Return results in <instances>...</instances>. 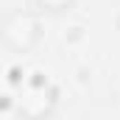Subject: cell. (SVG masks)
Here are the masks:
<instances>
[{"label": "cell", "mask_w": 120, "mask_h": 120, "mask_svg": "<svg viewBox=\"0 0 120 120\" xmlns=\"http://www.w3.org/2000/svg\"><path fill=\"white\" fill-rule=\"evenodd\" d=\"M31 3L42 17H61V14H70L78 0H31Z\"/></svg>", "instance_id": "obj_3"}, {"label": "cell", "mask_w": 120, "mask_h": 120, "mask_svg": "<svg viewBox=\"0 0 120 120\" xmlns=\"http://www.w3.org/2000/svg\"><path fill=\"white\" fill-rule=\"evenodd\" d=\"M3 45L11 53L25 56L36 50V45L45 39V17L36 8H17L3 20Z\"/></svg>", "instance_id": "obj_1"}, {"label": "cell", "mask_w": 120, "mask_h": 120, "mask_svg": "<svg viewBox=\"0 0 120 120\" xmlns=\"http://www.w3.org/2000/svg\"><path fill=\"white\" fill-rule=\"evenodd\" d=\"M59 106V90L50 78L39 75L28 78L17 95V117L20 120H48Z\"/></svg>", "instance_id": "obj_2"}]
</instances>
